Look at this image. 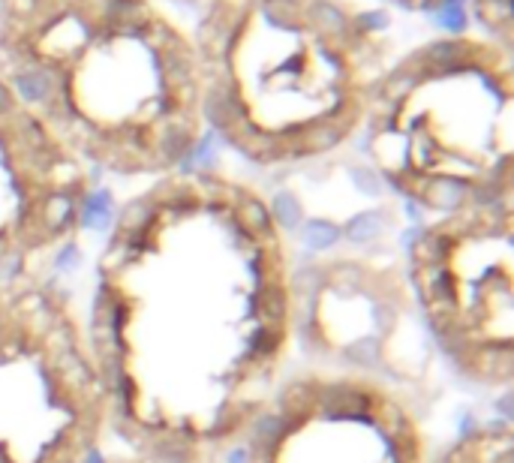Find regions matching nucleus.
<instances>
[{
	"label": "nucleus",
	"mask_w": 514,
	"mask_h": 463,
	"mask_svg": "<svg viewBox=\"0 0 514 463\" xmlns=\"http://www.w3.org/2000/svg\"><path fill=\"white\" fill-rule=\"evenodd\" d=\"M430 463H514V427L508 418L475 424L430 454Z\"/></svg>",
	"instance_id": "0eeeda50"
},
{
	"label": "nucleus",
	"mask_w": 514,
	"mask_h": 463,
	"mask_svg": "<svg viewBox=\"0 0 514 463\" xmlns=\"http://www.w3.org/2000/svg\"><path fill=\"white\" fill-rule=\"evenodd\" d=\"M358 28L364 31H385L388 28V13L376 10V13H361L358 16Z\"/></svg>",
	"instance_id": "9d476101"
},
{
	"label": "nucleus",
	"mask_w": 514,
	"mask_h": 463,
	"mask_svg": "<svg viewBox=\"0 0 514 463\" xmlns=\"http://www.w3.org/2000/svg\"><path fill=\"white\" fill-rule=\"evenodd\" d=\"M97 463H193V460H169V457H151V454L127 451V454H115V457H109V460H97Z\"/></svg>",
	"instance_id": "1a4fd4ad"
},
{
	"label": "nucleus",
	"mask_w": 514,
	"mask_h": 463,
	"mask_svg": "<svg viewBox=\"0 0 514 463\" xmlns=\"http://www.w3.org/2000/svg\"><path fill=\"white\" fill-rule=\"evenodd\" d=\"M244 463H430V439L412 400L361 367H304L241 442Z\"/></svg>",
	"instance_id": "39448f33"
},
{
	"label": "nucleus",
	"mask_w": 514,
	"mask_h": 463,
	"mask_svg": "<svg viewBox=\"0 0 514 463\" xmlns=\"http://www.w3.org/2000/svg\"><path fill=\"white\" fill-rule=\"evenodd\" d=\"M109 400L85 316L55 286H0V463H97Z\"/></svg>",
	"instance_id": "7ed1b4c3"
},
{
	"label": "nucleus",
	"mask_w": 514,
	"mask_h": 463,
	"mask_svg": "<svg viewBox=\"0 0 514 463\" xmlns=\"http://www.w3.org/2000/svg\"><path fill=\"white\" fill-rule=\"evenodd\" d=\"M91 202L88 166L0 79V286L43 280Z\"/></svg>",
	"instance_id": "423d86ee"
},
{
	"label": "nucleus",
	"mask_w": 514,
	"mask_h": 463,
	"mask_svg": "<svg viewBox=\"0 0 514 463\" xmlns=\"http://www.w3.org/2000/svg\"><path fill=\"white\" fill-rule=\"evenodd\" d=\"M376 175L433 217L514 196L511 79L475 52L457 64L409 58L367 109Z\"/></svg>",
	"instance_id": "f03ea898"
},
{
	"label": "nucleus",
	"mask_w": 514,
	"mask_h": 463,
	"mask_svg": "<svg viewBox=\"0 0 514 463\" xmlns=\"http://www.w3.org/2000/svg\"><path fill=\"white\" fill-rule=\"evenodd\" d=\"M406 286L451 370L475 388L514 382V196L424 223L406 250Z\"/></svg>",
	"instance_id": "20e7f679"
},
{
	"label": "nucleus",
	"mask_w": 514,
	"mask_h": 463,
	"mask_svg": "<svg viewBox=\"0 0 514 463\" xmlns=\"http://www.w3.org/2000/svg\"><path fill=\"white\" fill-rule=\"evenodd\" d=\"M298 310L277 205L217 172L163 175L94 268L85 325L112 430L136 454L220 463L286 379Z\"/></svg>",
	"instance_id": "f257e3e1"
},
{
	"label": "nucleus",
	"mask_w": 514,
	"mask_h": 463,
	"mask_svg": "<svg viewBox=\"0 0 514 463\" xmlns=\"http://www.w3.org/2000/svg\"><path fill=\"white\" fill-rule=\"evenodd\" d=\"M304 19L325 34L322 40H328L334 46L340 40H346L343 34L349 31V19H346V13L337 4H331V0H310V4L304 7Z\"/></svg>",
	"instance_id": "6e6552de"
}]
</instances>
